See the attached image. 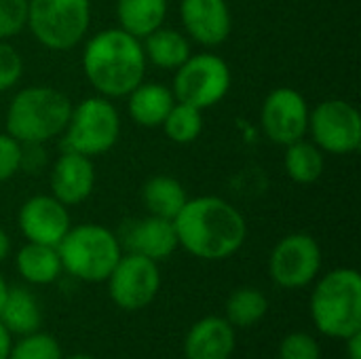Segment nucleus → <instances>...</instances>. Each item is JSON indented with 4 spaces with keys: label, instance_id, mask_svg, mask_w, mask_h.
Wrapping results in <instances>:
<instances>
[{
    "label": "nucleus",
    "instance_id": "17",
    "mask_svg": "<svg viewBox=\"0 0 361 359\" xmlns=\"http://www.w3.org/2000/svg\"><path fill=\"white\" fill-rule=\"evenodd\" d=\"M235 330L224 317L199 320L184 339L186 359H231L235 351Z\"/></svg>",
    "mask_w": 361,
    "mask_h": 359
},
{
    "label": "nucleus",
    "instance_id": "5",
    "mask_svg": "<svg viewBox=\"0 0 361 359\" xmlns=\"http://www.w3.org/2000/svg\"><path fill=\"white\" fill-rule=\"evenodd\" d=\"M61 269L72 277L89 284L106 281L118 258L123 245L118 237L102 224L70 226L66 237L57 245Z\"/></svg>",
    "mask_w": 361,
    "mask_h": 359
},
{
    "label": "nucleus",
    "instance_id": "30",
    "mask_svg": "<svg viewBox=\"0 0 361 359\" xmlns=\"http://www.w3.org/2000/svg\"><path fill=\"white\" fill-rule=\"evenodd\" d=\"M279 359H322V351L311 334L292 332L281 341Z\"/></svg>",
    "mask_w": 361,
    "mask_h": 359
},
{
    "label": "nucleus",
    "instance_id": "13",
    "mask_svg": "<svg viewBox=\"0 0 361 359\" xmlns=\"http://www.w3.org/2000/svg\"><path fill=\"white\" fill-rule=\"evenodd\" d=\"M17 224L30 243H40L51 248H57L72 226L68 205L57 201L53 195L30 197L19 207Z\"/></svg>",
    "mask_w": 361,
    "mask_h": 359
},
{
    "label": "nucleus",
    "instance_id": "11",
    "mask_svg": "<svg viewBox=\"0 0 361 359\" xmlns=\"http://www.w3.org/2000/svg\"><path fill=\"white\" fill-rule=\"evenodd\" d=\"M322 269V248L315 237L307 233H292L283 237L271 252L269 275L286 290L307 288Z\"/></svg>",
    "mask_w": 361,
    "mask_h": 359
},
{
    "label": "nucleus",
    "instance_id": "25",
    "mask_svg": "<svg viewBox=\"0 0 361 359\" xmlns=\"http://www.w3.org/2000/svg\"><path fill=\"white\" fill-rule=\"evenodd\" d=\"M269 311L267 296L256 288H239L226 300V322L231 326L250 328L258 324Z\"/></svg>",
    "mask_w": 361,
    "mask_h": 359
},
{
    "label": "nucleus",
    "instance_id": "34",
    "mask_svg": "<svg viewBox=\"0 0 361 359\" xmlns=\"http://www.w3.org/2000/svg\"><path fill=\"white\" fill-rule=\"evenodd\" d=\"M8 252H11V239H8L6 231L0 229V262L8 256Z\"/></svg>",
    "mask_w": 361,
    "mask_h": 359
},
{
    "label": "nucleus",
    "instance_id": "18",
    "mask_svg": "<svg viewBox=\"0 0 361 359\" xmlns=\"http://www.w3.org/2000/svg\"><path fill=\"white\" fill-rule=\"evenodd\" d=\"M127 97H129L127 110H129L131 121L146 129L161 127L165 116L169 114V110L176 104L171 87H167L163 83H144L142 80Z\"/></svg>",
    "mask_w": 361,
    "mask_h": 359
},
{
    "label": "nucleus",
    "instance_id": "8",
    "mask_svg": "<svg viewBox=\"0 0 361 359\" xmlns=\"http://www.w3.org/2000/svg\"><path fill=\"white\" fill-rule=\"evenodd\" d=\"M231 89V68L214 53L190 55L173 76L176 102L195 106L199 110L212 108L226 97Z\"/></svg>",
    "mask_w": 361,
    "mask_h": 359
},
{
    "label": "nucleus",
    "instance_id": "4",
    "mask_svg": "<svg viewBox=\"0 0 361 359\" xmlns=\"http://www.w3.org/2000/svg\"><path fill=\"white\" fill-rule=\"evenodd\" d=\"M315 328L345 341L361 330V275L355 269H334L324 275L309 303Z\"/></svg>",
    "mask_w": 361,
    "mask_h": 359
},
{
    "label": "nucleus",
    "instance_id": "33",
    "mask_svg": "<svg viewBox=\"0 0 361 359\" xmlns=\"http://www.w3.org/2000/svg\"><path fill=\"white\" fill-rule=\"evenodd\" d=\"M11 353V332L0 324V359H8Z\"/></svg>",
    "mask_w": 361,
    "mask_h": 359
},
{
    "label": "nucleus",
    "instance_id": "20",
    "mask_svg": "<svg viewBox=\"0 0 361 359\" xmlns=\"http://www.w3.org/2000/svg\"><path fill=\"white\" fill-rule=\"evenodd\" d=\"M142 47H144L146 61H150L161 70H178L192 55L188 36L163 25L152 34H148Z\"/></svg>",
    "mask_w": 361,
    "mask_h": 359
},
{
    "label": "nucleus",
    "instance_id": "19",
    "mask_svg": "<svg viewBox=\"0 0 361 359\" xmlns=\"http://www.w3.org/2000/svg\"><path fill=\"white\" fill-rule=\"evenodd\" d=\"M167 8V0H116L118 28L142 40L163 25Z\"/></svg>",
    "mask_w": 361,
    "mask_h": 359
},
{
    "label": "nucleus",
    "instance_id": "29",
    "mask_svg": "<svg viewBox=\"0 0 361 359\" xmlns=\"http://www.w3.org/2000/svg\"><path fill=\"white\" fill-rule=\"evenodd\" d=\"M23 76V57L19 51L8 44V40H0V93L13 89Z\"/></svg>",
    "mask_w": 361,
    "mask_h": 359
},
{
    "label": "nucleus",
    "instance_id": "3",
    "mask_svg": "<svg viewBox=\"0 0 361 359\" xmlns=\"http://www.w3.org/2000/svg\"><path fill=\"white\" fill-rule=\"evenodd\" d=\"M72 114L66 93L49 85H32L15 93L6 110V133L23 146H40L63 133Z\"/></svg>",
    "mask_w": 361,
    "mask_h": 359
},
{
    "label": "nucleus",
    "instance_id": "35",
    "mask_svg": "<svg viewBox=\"0 0 361 359\" xmlns=\"http://www.w3.org/2000/svg\"><path fill=\"white\" fill-rule=\"evenodd\" d=\"M6 294H8V288H6V281H4L2 275H0V309H2V305H4V300H6Z\"/></svg>",
    "mask_w": 361,
    "mask_h": 359
},
{
    "label": "nucleus",
    "instance_id": "36",
    "mask_svg": "<svg viewBox=\"0 0 361 359\" xmlns=\"http://www.w3.org/2000/svg\"><path fill=\"white\" fill-rule=\"evenodd\" d=\"M66 359H93V358H89V355H72V358H66Z\"/></svg>",
    "mask_w": 361,
    "mask_h": 359
},
{
    "label": "nucleus",
    "instance_id": "27",
    "mask_svg": "<svg viewBox=\"0 0 361 359\" xmlns=\"http://www.w3.org/2000/svg\"><path fill=\"white\" fill-rule=\"evenodd\" d=\"M8 359H63L59 343L42 332L25 334L17 345H11Z\"/></svg>",
    "mask_w": 361,
    "mask_h": 359
},
{
    "label": "nucleus",
    "instance_id": "15",
    "mask_svg": "<svg viewBox=\"0 0 361 359\" xmlns=\"http://www.w3.org/2000/svg\"><path fill=\"white\" fill-rule=\"evenodd\" d=\"M49 186L51 195L68 207L87 201L95 188V165L91 157L63 150L51 167Z\"/></svg>",
    "mask_w": 361,
    "mask_h": 359
},
{
    "label": "nucleus",
    "instance_id": "6",
    "mask_svg": "<svg viewBox=\"0 0 361 359\" xmlns=\"http://www.w3.org/2000/svg\"><path fill=\"white\" fill-rule=\"evenodd\" d=\"M91 25V0H27V28L51 51H70Z\"/></svg>",
    "mask_w": 361,
    "mask_h": 359
},
{
    "label": "nucleus",
    "instance_id": "31",
    "mask_svg": "<svg viewBox=\"0 0 361 359\" xmlns=\"http://www.w3.org/2000/svg\"><path fill=\"white\" fill-rule=\"evenodd\" d=\"M23 167V144L8 133H0V184Z\"/></svg>",
    "mask_w": 361,
    "mask_h": 359
},
{
    "label": "nucleus",
    "instance_id": "12",
    "mask_svg": "<svg viewBox=\"0 0 361 359\" xmlns=\"http://www.w3.org/2000/svg\"><path fill=\"white\" fill-rule=\"evenodd\" d=\"M260 123L273 144L290 146L309 133L307 99L292 87H277L264 97Z\"/></svg>",
    "mask_w": 361,
    "mask_h": 359
},
{
    "label": "nucleus",
    "instance_id": "32",
    "mask_svg": "<svg viewBox=\"0 0 361 359\" xmlns=\"http://www.w3.org/2000/svg\"><path fill=\"white\" fill-rule=\"evenodd\" d=\"M345 345H347V358L361 359V330L345 339Z\"/></svg>",
    "mask_w": 361,
    "mask_h": 359
},
{
    "label": "nucleus",
    "instance_id": "14",
    "mask_svg": "<svg viewBox=\"0 0 361 359\" xmlns=\"http://www.w3.org/2000/svg\"><path fill=\"white\" fill-rule=\"evenodd\" d=\"M180 19L186 36L203 47L226 42L233 30L226 0H180Z\"/></svg>",
    "mask_w": 361,
    "mask_h": 359
},
{
    "label": "nucleus",
    "instance_id": "26",
    "mask_svg": "<svg viewBox=\"0 0 361 359\" xmlns=\"http://www.w3.org/2000/svg\"><path fill=\"white\" fill-rule=\"evenodd\" d=\"M203 110L176 102L173 108L169 110V114L163 121V131L165 135L176 142V144H192L201 131H203Z\"/></svg>",
    "mask_w": 361,
    "mask_h": 359
},
{
    "label": "nucleus",
    "instance_id": "9",
    "mask_svg": "<svg viewBox=\"0 0 361 359\" xmlns=\"http://www.w3.org/2000/svg\"><path fill=\"white\" fill-rule=\"evenodd\" d=\"M313 144L328 154H351L361 144V116L345 99H326L309 112Z\"/></svg>",
    "mask_w": 361,
    "mask_h": 359
},
{
    "label": "nucleus",
    "instance_id": "21",
    "mask_svg": "<svg viewBox=\"0 0 361 359\" xmlns=\"http://www.w3.org/2000/svg\"><path fill=\"white\" fill-rule=\"evenodd\" d=\"M17 273L34 286H49L61 275V260L57 248L40 245V243H25L15 256Z\"/></svg>",
    "mask_w": 361,
    "mask_h": 359
},
{
    "label": "nucleus",
    "instance_id": "1",
    "mask_svg": "<svg viewBox=\"0 0 361 359\" xmlns=\"http://www.w3.org/2000/svg\"><path fill=\"white\" fill-rule=\"evenodd\" d=\"M178 245L201 260H224L237 254L247 239L243 214L222 197L188 199L173 218Z\"/></svg>",
    "mask_w": 361,
    "mask_h": 359
},
{
    "label": "nucleus",
    "instance_id": "2",
    "mask_svg": "<svg viewBox=\"0 0 361 359\" xmlns=\"http://www.w3.org/2000/svg\"><path fill=\"white\" fill-rule=\"evenodd\" d=\"M142 40L121 28L93 34L82 51V72L89 85L108 99L129 95L146 76Z\"/></svg>",
    "mask_w": 361,
    "mask_h": 359
},
{
    "label": "nucleus",
    "instance_id": "23",
    "mask_svg": "<svg viewBox=\"0 0 361 359\" xmlns=\"http://www.w3.org/2000/svg\"><path fill=\"white\" fill-rule=\"evenodd\" d=\"M142 201L150 216L173 220L188 201L184 186L171 176H154L142 188Z\"/></svg>",
    "mask_w": 361,
    "mask_h": 359
},
{
    "label": "nucleus",
    "instance_id": "24",
    "mask_svg": "<svg viewBox=\"0 0 361 359\" xmlns=\"http://www.w3.org/2000/svg\"><path fill=\"white\" fill-rule=\"evenodd\" d=\"M283 167L290 180L298 184H313L324 176L326 169V157L319 146L313 142H307L305 138L286 146Z\"/></svg>",
    "mask_w": 361,
    "mask_h": 359
},
{
    "label": "nucleus",
    "instance_id": "7",
    "mask_svg": "<svg viewBox=\"0 0 361 359\" xmlns=\"http://www.w3.org/2000/svg\"><path fill=\"white\" fill-rule=\"evenodd\" d=\"M63 133L66 150H74L93 159L108 152L118 142L121 114L104 95L85 97L80 104L72 106V114Z\"/></svg>",
    "mask_w": 361,
    "mask_h": 359
},
{
    "label": "nucleus",
    "instance_id": "22",
    "mask_svg": "<svg viewBox=\"0 0 361 359\" xmlns=\"http://www.w3.org/2000/svg\"><path fill=\"white\" fill-rule=\"evenodd\" d=\"M0 324L11 334H19V336L38 332L42 324V315H40L36 296L25 288L8 290L6 300L0 309Z\"/></svg>",
    "mask_w": 361,
    "mask_h": 359
},
{
    "label": "nucleus",
    "instance_id": "28",
    "mask_svg": "<svg viewBox=\"0 0 361 359\" xmlns=\"http://www.w3.org/2000/svg\"><path fill=\"white\" fill-rule=\"evenodd\" d=\"M27 28V0H0V40H11Z\"/></svg>",
    "mask_w": 361,
    "mask_h": 359
},
{
    "label": "nucleus",
    "instance_id": "16",
    "mask_svg": "<svg viewBox=\"0 0 361 359\" xmlns=\"http://www.w3.org/2000/svg\"><path fill=\"white\" fill-rule=\"evenodd\" d=\"M118 241L129 252L146 256L154 262L169 258L180 248L173 220L150 214L146 218L129 220L123 226V237H118Z\"/></svg>",
    "mask_w": 361,
    "mask_h": 359
},
{
    "label": "nucleus",
    "instance_id": "10",
    "mask_svg": "<svg viewBox=\"0 0 361 359\" xmlns=\"http://www.w3.org/2000/svg\"><path fill=\"white\" fill-rule=\"evenodd\" d=\"M106 281L116 307L123 311H140L148 307L161 290L159 262L129 252L118 258Z\"/></svg>",
    "mask_w": 361,
    "mask_h": 359
}]
</instances>
